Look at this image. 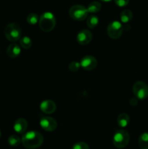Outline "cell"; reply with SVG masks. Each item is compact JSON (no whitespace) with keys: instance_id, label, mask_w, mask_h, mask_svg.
Wrapping results in <instances>:
<instances>
[{"instance_id":"obj_1","label":"cell","mask_w":148,"mask_h":149,"mask_svg":"<svg viewBox=\"0 0 148 149\" xmlns=\"http://www.w3.org/2000/svg\"><path fill=\"white\" fill-rule=\"evenodd\" d=\"M21 142L28 149H36L40 147L44 142V137L37 131H29L23 134Z\"/></svg>"},{"instance_id":"obj_2","label":"cell","mask_w":148,"mask_h":149,"mask_svg":"<svg viewBox=\"0 0 148 149\" xmlns=\"http://www.w3.org/2000/svg\"><path fill=\"white\" fill-rule=\"evenodd\" d=\"M39 25L43 31L50 32L56 26V18L52 13L46 12L40 16Z\"/></svg>"},{"instance_id":"obj_3","label":"cell","mask_w":148,"mask_h":149,"mask_svg":"<svg viewBox=\"0 0 148 149\" xmlns=\"http://www.w3.org/2000/svg\"><path fill=\"white\" fill-rule=\"evenodd\" d=\"M4 35L6 38L10 42H17L21 39V28L15 23H9L4 29Z\"/></svg>"},{"instance_id":"obj_4","label":"cell","mask_w":148,"mask_h":149,"mask_svg":"<svg viewBox=\"0 0 148 149\" xmlns=\"http://www.w3.org/2000/svg\"><path fill=\"white\" fill-rule=\"evenodd\" d=\"M130 141L129 132L124 130H118L113 135V145L118 148H123L126 147Z\"/></svg>"},{"instance_id":"obj_5","label":"cell","mask_w":148,"mask_h":149,"mask_svg":"<svg viewBox=\"0 0 148 149\" xmlns=\"http://www.w3.org/2000/svg\"><path fill=\"white\" fill-rule=\"evenodd\" d=\"M89 12L87 7L81 4L72 6L69 10V15L73 20L77 21H83L88 17Z\"/></svg>"},{"instance_id":"obj_6","label":"cell","mask_w":148,"mask_h":149,"mask_svg":"<svg viewBox=\"0 0 148 149\" xmlns=\"http://www.w3.org/2000/svg\"><path fill=\"white\" fill-rule=\"evenodd\" d=\"M124 27L119 21H113L107 26V33L109 37L113 39H118L122 36Z\"/></svg>"},{"instance_id":"obj_7","label":"cell","mask_w":148,"mask_h":149,"mask_svg":"<svg viewBox=\"0 0 148 149\" xmlns=\"http://www.w3.org/2000/svg\"><path fill=\"white\" fill-rule=\"evenodd\" d=\"M133 93L139 100H145L148 97V86L146 83L138 81L133 85Z\"/></svg>"},{"instance_id":"obj_8","label":"cell","mask_w":148,"mask_h":149,"mask_svg":"<svg viewBox=\"0 0 148 149\" xmlns=\"http://www.w3.org/2000/svg\"><path fill=\"white\" fill-rule=\"evenodd\" d=\"M40 126L46 132H52L57 127V122L54 118L47 116H40Z\"/></svg>"},{"instance_id":"obj_9","label":"cell","mask_w":148,"mask_h":149,"mask_svg":"<svg viewBox=\"0 0 148 149\" xmlns=\"http://www.w3.org/2000/svg\"><path fill=\"white\" fill-rule=\"evenodd\" d=\"M80 65L86 71H91L97 67V61L94 56L86 55L81 59Z\"/></svg>"},{"instance_id":"obj_10","label":"cell","mask_w":148,"mask_h":149,"mask_svg":"<svg viewBox=\"0 0 148 149\" xmlns=\"http://www.w3.org/2000/svg\"><path fill=\"white\" fill-rule=\"evenodd\" d=\"M92 39V33L86 29H83L77 35V41L81 45H86Z\"/></svg>"},{"instance_id":"obj_11","label":"cell","mask_w":148,"mask_h":149,"mask_svg":"<svg viewBox=\"0 0 148 149\" xmlns=\"http://www.w3.org/2000/svg\"><path fill=\"white\" fill-rule=\"evenodd\" d=\"M40 109L45 114H52L56 111L57 106L54 101L51 100H46L41 102L40 105Z\"/></svg>"},{"instance_id":"obj_12","label":"cell","mask_w":148,"mask_h":149,"mask_svg":"<svg viewBox=\"0 0 148 149\" xmlns=\"http://www.w3.org/2000/svg\"><path fill=\"white\" fill-rule=\"evenodd\" d=\"M13 127L17 133L24 134L28 128V122L23 118H20L15 122Z\"/></svg>"},{"instance_id":"obj_13","label":"cell","mask_w":148,"mask_h":149,"mask_svg":"<svg viewBox=\"0 0 148 149\" xmlns=\"http://www.w3.org/2000/svg\"><path fill=\"white\" fill-rule=\"evenodd\" d=\"M21 49L20 47L17 44H12L9 45L7 49V54L10 58H16L20 55Z\"/></svg>"},{"instance_id":"obj_14","label":"cell","mask_w":148,"mask_h":149,"mask_svg":"<svg viewBox=\"0 0 148 149\" xmlns=\"http://www.w3.org/2000/svg\"><path fill=\"white\" fill-rule=\"evenodd\" d=\"M130 122V117L127 113H120L117 119L118 125L120 127L124 128L128 126Z\"/></svg>"},{"instance_id":"obj_15","label":"cell","mask_w":148,"mask_h":149,"mask_svg":"<svg viewBox=\"0 0 148 149\" xmlns=\"http://www.w3.org/2000/svg\"><path fill=\"white\" fill-rule=\"evenodd\" d=\"M122 23H127L133 18V13L130 10H124L121 12L120 15Z\"/></svg>"},{"instance_id":"obj_16","label":"cell","mask_w":148,"mask_h":149,"mask_svg":"<svg viewBox=\"0 0 148 149\" xmlns=\"http://www.w3.org/2000/svg\"><path fill=\"white\" fill-rule=\"evenodd\" d=\"M141 149H148V132H143L138 140Z\"/></svg>"},{"instance_id":"obj_17","label":"cell","mask_w":148,"mask_h":149,"mask_svg":"<svg viewBox=\"0 0 148 149\" xmlns=\"http://www.w3.org/2000/svg\"><path fill=\"white\" fill-rule=\"evenodd\" d=\"M101 8L102 4L99 1H94L89 4L88 7H87V10H88L89 13H98L101 10Z\"/></svg>"},{"instance_id":"obj_18","label":"cell","mask_w":148,"mask_h":149,"mask_svg":"<svg viewBox=\"0 0 148 149\" xmlns=\"http://www.w3.org/2000/svg\"><path fill=\"white\" fill-rule=\"evenodd\" d=\"M99 23V18L96 15H90L87 17L86 24L89 29H94Z\"/></svg>"},{"instance_id":"obj_19","label":"cell","mask_w":148,"mask_h":149,"mask_svg":"<svg viewBox=\"0 0 148 149\" xmlns=\"http://www.w3.org/2000/svg\"><path fill=\"white\" fill-rule=\"evenodd\" d=\"M20 45L22 48L25 49H30L32 46V41L28 36H24V37L21 38L20 41Z\"/></svg>"},{"instance_id":"obj_20","label":"cell","mask_w":148,"mask_h":149,"mask_svg":"<svg viewBox=\"0 0 148 149\" xmlns=\"http://www.w3.org/2000/svg\"><path fill=\"white\" fill-rule=\"evenodd\" d=\"M21 143V139L16 135H12L8 138V143L13 147L18 146Z\"/></svg>"},{"instance_id":"obj_21","label":"cell","mask_w":148,"mask_h":149,"mask_svg":"<svg viewBox=\"0 0 148 149\" xmlns=\"http://www.w3.org/2000/svg\"><path fill=\"white\" fill-rule=\"evenodd\" d=\"M28 23L30 25H35L39 21V17L36 13H30L26 18Z\"/></svg>"},{"instance_id":"obj_22","label":"cell","mask_w":148,"mask_h":149,"mask_svg":"<svg viewBox=\"0 0 148 149\" xmlns=\"http://www.w3.org/2000/svg\"><path fill=\"white\" fill-rule=\"evenodd\" d=\"M80 67H81L80 63L76 62V61H73L68 65V69L73 72H75V71H78Z\"/></svg>"},{"instance_id":"obj_23","label":"cell","mask_w":148,"mask_h":149,"mask_svg":"<svg viewBox=\"0 0 148 149\" xmlns=\"http://www.w3.org/2000/svg\"><path fill=\"white\" fill-rule=\"evenodd\" d=\"M72 149H89L88 144L84 142H78L75 143Z\"/></svg>"},{"instance_id":"obj_24","label":"cell","mask_w":148,"mask_h":149,"mask_svg":"<svg viewBox=\"0 0 148 149\" xmlns=\"http://www.w3.org/2000/svg\"><path fill=\"white\" fill-rule=\"evenodd\" d=\"M129 2V0H115V3L118 7H123L127 5Z\"/></svg>"},{"instance_id":"obj_25","label":"cell","mask_w":148,"mask_h":149,"mask_svg":"<svg viewBox=\"0 0 148 149\" xmlns=\"http://www.w3.org/2000/svg\"><path fill=\"white\" fill-rule=\"evenodd\" d=\"M130 103L131 105H136L137 104V100H136V97H135V98H132L131 100Z\"/></svg>"},{"instance_id":"obj_26","label":"cell","mask_w":148,"mask_h":149,"mask_svg":"<svg viewBox=\"0 0 148 149\" xmlns=\"http://www.w3.org/2000/svg\"><path fill=\"white\" fill-rule=\"evenodd\" d=\"M100 1H104V2H108V1H111V0H100Z\"/></svg>"},{"instance_id":"obj_27","label":"cell","mask_w":148,"mask_h":149,"mask_svg":"<svg viewBox=\"0 0 148 149\" xmlns=\"http://www.w3.org/2000/svg\"><path fill=\"white\" fill-rule=\"evenodd\" d=\"M0 138H1V132H0Z\"/></svg>"}]
</instances>
